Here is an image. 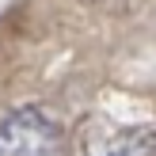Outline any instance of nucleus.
<instances>
[{
	"instance_id": "1",
	"label": "nucleus",
	"mask_w": 156,
	"mask_h": 156,
	"mask_svg": "<svg viewBox=\"0 0 156 156\" xmlns=\"http://www.w3.org/2000/svg\"><path fill=\"white\" fill-rule=\"evenodd\" d=\"M65 156H156V129L118 126L103 114H91L73 129Z\"/></svg>"
},
{
	"instance_id": "2",
	"label": "nucleus",
	"mask_w": 156,
	"mask_h": 156,
	"mask_svg": "<svg viewBox=\"0 0 156 156\" xmlns=\"http://www.w3.org/2000/svg\"><path fill=\"white\" fill-rule=\"evenodd\" d=\"M61 122L42 107H19L0 118V156H65Z\"/></svg>"
}]
</instances>
